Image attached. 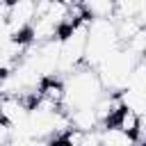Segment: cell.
Segmentation results:
<instances>
[{
  "label": "cell",
  "instance_id": "5",
  "mask_svg": "<svg viewBox=\"0 0 146 146\" xmlns=\"http://www.w3.org/2000/svg\"><path fill=\"white\" fill-rule=\"evenodd\" d=\"M84 14L89 21H103V18H114V2L112 0H89L82 2Z\"/></svg>",
  "mask_w": 146,
  "mask_h": 146
},
{
  "label": "cell",
  "instance_id": "8",
  "mask_svg": "<svg viewBox=\"0 0 146 146\" xmlns=\"http://www.w3.org/2000/svg\"><path fill=\"white\" fill-rule=\"evenodd\" d=\"M100 144L103 146H135V139L116 128H100Z\"/></svg>",
  "mask_w": 146,
  "mask_h": 146
},
{
  "label": "cell",
  "instance_id": "7",
  "mask_svg": "<svg viewBox=\"0 0 146 146\" xmlns=\"http://www.w3.org/2000/svg\"><path fill=\"white\" fill-rule=\"evenodd\" d=\"M125 89L137 91V94H146V64H144V59H139V62L132 66V71L128 73Z\"/></svg>",
  "mask_w": 146,
  "mask_h": 146
},
{
  "label": "cell",
  "instance_id": "4",
  "mask_svg": "<svg viewBox=\"0 0 146 146\" xmlns=\"http://www.w3.org/2000/svg\"><path fill=\"white\" fill-rule=\"evenodd\" d=\"M68 114V123L71 128L80 130V132H91V130H98V121H96V114L91 107H84V110H73V112H66Z\"/></svg>",
  "mask_w": 146,
  "mask_h": 146
},
{
  "label": "cell",
  "instance_id": "2",
  "mask_svg": "<svg viewBox=\"0 0 146 146\" xmlns=\"http://www.w3.org/2000/svg\"><path fill=\"white\" fill-rule=\"evenodd\" d=\"M27 107L23 105L21 98L16 96H0V123L14 128L27 119Z\"/></svg>",
  "mask_w": 146,
  "mask_h": 146
},
{
  "label": "cell",
  "instance_id": "9",
  "mask_svg": "<svg viewBox=\"0 0 146 146\" xmlns=\"http://www.w3.org/2000/svg\"><path fill=\"white\" fill-rule=\"evenodd\" d=\"M123 48H128L137 59H144V52H146V27H141Z\"/></svg>",
  "mask_w": 146,
  "mask_h": 146
},
{
  "label": "cell",
  "instance_id": "6",
  "mask_svg": "<svg viewBox=\"0 0 146 146\" xmlns=\"http://www.w3.org/2000/svg\"><path fill=\"white\" fill-rule=\"evenodd\" d=\"M144 123V119L141 116H137L135 112H130V110H121L119 114H116V119H114V123L110 125V128H116V130H121V132H125V135H135L137 130H139V125Z\"/></svg>",
  "mask_w": 146,
  "mask_h": 146
},
{
  "label": "cell",
  "instance_id": "10",
  "mask_svg": "<svg viewBox=\"0 0 146 146\" xmlns=\"http://www.w3.org/2000/svg\"><path fill=\"white\" fill-rule=\"evenodd\" d=\"M80 146H103V144H100V132H98V130L84 132V139H82Z\"/></svg>",
  "mask_w": 146,
  "mask_h": 146
},
{
  "label": "cell",
  "instance_id": "11",
  "mask_svg": "<svg viewBox=\"0 0 146 146\" xmlns=\"http://www.w3.org/2000/svg\"><path fill=\"white\" fill-rule=\"evenodd\" d=\"M48 146H66L62 139H52V141H48Z\"/></svg>",
  "mask_w": 146,
  "mask_h": 146
},
{
  "label": "cell",
  "instance_id": "3",
  "mask_svg": "<svg viewBox=\"0 0 146 146\" xmlns=\"http://www.w3.org/2000/svg\"><path fill=\"white\" fill-rule=\"evenodd\" d=\"M91 110H94V114H96L98 125L110 128V125L114 123L116 114H119L123 107H121V103H119V96H116V94H103V96L96 100V105H94Z\"/></svg>",
  "mask_w": 146,
  "mask_h": 146
},
{
  "label": "cell",
  "instance_id": "1",
  "mask_svg": "<svg viewBox=\"0 0 146 146\" xmlns=\"http://www.w3.org/2000/svg\"><path fill=\"white\" fill-rule=\"evenodd\" d=\"M103 87L98 82L96 71L80 66L78 71H73L66 82H64V100H62V110L66 107V112L73 110H84V107H94L96 100L103 96Z\"/></svg>",
  "mask_w": 146,
  "mask_h": 146
}]
</instances>
